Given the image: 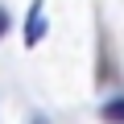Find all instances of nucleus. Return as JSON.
<instances>
[{"label":"nucleus","mask_w":124,"mask_h":124,"mask_svg":"<svg viewBox=\"0 0 124 124\" xmlns=\"http://www.w3.org/2000/svg\"><path fill=\"white\" fill-rule=\"evenodd\" d=\"M46 37V17H41V0H33L29 8V29H25V46H37Z\"/></svg>","instance_id":"obj_1"},{"label":"nucleus","mask_w":124,"mask_h":124,"mask_svg":"<svg viewBox=\"0 0 124 124\" xmlns=\"http://www.w3.org/2000/svg\"><path fill=\"white\" fill-rule=\"evenodd\" d=\"M103 120H108V124H124V99H112V103L103 108Z\"/></svg>","instance_id":"obj_2"},{"label":"nucleus","mask_w":124,"mask_h":124,"mask_svg":"<svg viewBox=\"0 0 124 124\" xmlns=\"http://www.w3.org/2000/svg\"><path fill=\"white\" fill-rule=\"evenodd\" d=\"M8 25H13V21H8V8H0V37L8 33Z\"/></svg>","instance_id":"obj_3"}]
</instances>
